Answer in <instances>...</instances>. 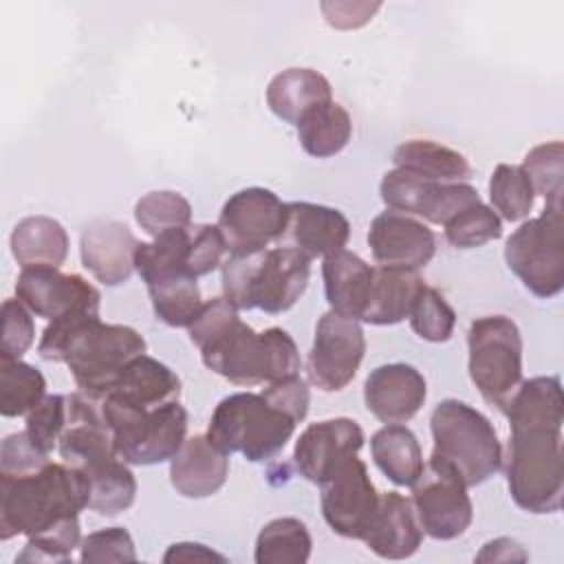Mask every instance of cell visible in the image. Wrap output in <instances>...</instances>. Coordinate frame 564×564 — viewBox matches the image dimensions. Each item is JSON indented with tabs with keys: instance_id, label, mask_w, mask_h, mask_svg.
<instances>
[{
	"instance_id": "6da1fadb",
	"label": "cell",
	"mask_w": 564,
	"mask_h": 564,
	"mask_svg": "<svg viewBox=\"0 0 564 564\" xmlns=\"http://www.w3.org/2000/svg\"><path fill=\"white\" fill-rule=\"evenodd\" d=\"M511 427L507 447V487L513 502L529 513H557L564 496L560 377L522 381L505 410Z\"/></svg>"
},
{
	"instance_id": "7a4b0ae2",
	"label": "cell",
	"mask_w": 564,
	"mask_h": 564,
	"mask_svg": "<svg viewBox=\"0 0 564 564\" xmlns=\"http://www.w3.org/2000/svg\"><path fill=\"white\" fill-rule=\"evenodd\" d=\"M187 333L203 364L234 386L251 388L300 375L293 337L278 326L256 333L225 297L203 302Z\"/></svg>"
},
{
	"instance_id": "3957f363",
	"label": "cell",
	"mask_w": 564,
	"mask_h": 564,
	"mask_svg": "<svg viewBox=\"0 0 564 564\" xmlns=\"http://www.w3.org/2000/svg\"><path fill=\"white\" fill-rule=\"evenodd\" d=\"M37 352L64 361L79 392L99 403L128 361L145 352V339L130 326L104 324L97 311H73L48 322Z\"/></svg>"
},
{
	"instance_id": "277c9868",
	"label": "cell",
	"mask_w": 564,
	"mask_h": 564,
	"mask_svg": "<svg viewBox=\"0 0 564 564\" xmlns=\"http://www.w3.org/2000/svg\"><path fill=\"white\" fill-rule=\"evenodd\" d=\"M90 487L82 471L48 460L44 467L0 476V538L35 535L64 518L88 509Z\"/></svg>"
},
{
	"instance_id": "5b68a950",
	"label": "cell",
	"mask_w": 564,
	"mask_h": 564,
	"mask_svg": "<svg viewBox=\"0 0 564 564\" xmlns=\"http://www.w3.org/2000/svg\"><path fill=\"white\" fill-rule=\"evenodd\" d=\"M220 269L223 297L234 308H260L278 315L289 311L306 291L311 258L293 249L271 247L256 253L229 256Z\"/></svg>"
},
{
	"instance_id": "8992f818",
	"label": "cell",
	"mask_w": 564,
	"mask_h": 564,
	"mask_svg": "<svg viewBox=\"0 0 564 564\" xmlns=\"http://www.w3.org/2000/svg\"><path fill=\"white\" fill-rule=\"evenodd\" d=\"M295 425L297 421L262 392H236L214 408L205 436L227 456L242 454L262 463L289 443Z\"/></svg>"
},
{
	"instance_id": "52a82bcc",
	"label": "cell",
	"mask_w": 564,
	"mask_h": 564,
	"mask_svg": "<svg viewBox=\"0 0 564 564\" xmlns=\"http://www.w3.org/2000/svg\"><path fill=\"white\" fill-rule=\"evenodd\" d=\"M432 456L447 463L460 480L476 487L502 467V445L491 421L458 399L441 401L430 419Z\"/></svg>"
},
{
	"instance_id": "ba28073f",
	"label": "cell",
	"mask_w": 564,
	"mask_h": 564,
	"mask_svg": "<svg viewBox=\"0 0 564 564\" xmlns=\"http://www.w3.org/2000/svg\"><path fill=\"white\" fill-rule=\"evenodd\" d=\"M117 456L128 465H159L170 460L187 434V410L178 403L134 408L112 399L99 401Z\"/></svg>"
},
{
	"instance_id": "9c48e42d",
	"label": "cell",
	"mask_w": 564,
	"mask_h": 564,
	"mask_svg": "<svg viewBox=\"0 0 564 564\" xmlns=\"http://www.w3.org/2000/svg\"><path fill=\"white\" fill-rule=\"evenodd\" d=\"M469 377L480 397L505 414L522 383V337L507 315H485L469 324Z\"/></svg>"
},
{
	"instance_id": "30bf717a",
	"label": "cell",
	"mask_w": 564,
	"mask_h": 564,
	"mask_svg": "<svg viewBox=\"0 0 564 564\" xmlns=\"http://www.w3.org/2000/svg\"><path fill=\"white\" fill-rule=\"evenodd\" d=\"M505 262L535 297H555L564 289L562 205H544L538 218L524 220L507 238Z\"/></svg>"
},
{
	"instance_id": "8fae6325",
	"label": "cell",
	"mask_w": 564,
	"mask_h": 564,
	"mask_svg": "<svg viewBox=\"0 0 564 564\" xmlns=\"http://www.w3.org/2000/svg\"><path fill=\"white\" fill-rule=\"evenodd\" d=\"M410 502L423 533L434 540H454L463 535L474 518L467 485L436 456H430V463L412 485Z\"/></svg>"
},
{
	"instance_id": "7c38bea8",
	"label": "cell",
	"mask_w": 564,
	"mask_h": 564,
	"mask_svg": "<svg viewBox=\"0 0 564 564\" xmlns=\"http://www.w3.org/2000/svg\"><path fill=\"white\" fill-rule=\"evenodd\" d=\"M319 487L326 524L341 538L361 540L377 511L379 494L357 452L339 458Z\"/></svg>"
},
{
	"instance_id": "4fadbf2b",
	"label": "cell",
	"mask_w": 564,
	"mask_h": 564,
	"mask_svg": "<svg viewBox=\"0 0 564 564\" xmlns=\"http://www.w3.org/2000/svg\"><path fill=\"white\" fill-rule=\"evenodd\" d=\"M286 203L264 187H245L227 198L218 216V229L229 256L269 249L284 229Z\"/></svg>"
},
{
	"instance_id": "5bb4252c",
	"label": "cell",
	"mask_w": 564,
	"mask_h": 564,
	"mask_svg": "<svg viewBox=\"0 0 564 564\" xmlns=\"http://www.w3.org/2000/svg\"><path fill=\"white\" fill-rule=\"evenodd\" d=\"M366 352L364 328L357 319L328 311L315 326L308 352V381L322 392L344 390L357 375Z\"/></svg>"
},
{
	"instance_id": "9a60e30c",
	"label": "cell",
	"mask_w": 564,
	"mask_h": 564,
	"mask_svg": "<svg viewBox=\"0 0 564 564\" xmlns=\"http://www.w3.org/2000/svg\"><path fill=\"white\" fill-rule=\"evenodd\" d=\"M379 194L388 209L425 218L434 225H445L458 212L480 203L476 187L469 183L430 181L399 167L383 174Z\"/></svg>"
},
{
	"instance_id": "2e32d148",
	"label": "cell",
	"mask_w": 564,
	"mask_h": 564,
	"mask_svg": "<svg viewBox=\"0 0 564 564\" xmlns=\"http://www.w3.org/2000/svg\"><path fill=\"white\" fill-rule=\"evenodd\" d=\"M15 297L37 317L48 322L73 311H97L99 291L77 273H62L55 267L22 269L15 282Z\"/></svg>"
},
{
	"instance_id": "e0dca14e",
	"label": "cell",
	"mask_w": 564,
	"mask_h": 564,
	"mask_svg": "<svg viewBox=\"0 0 564 564\" xmlns=\"http://www.w3.org/2000/svg\"><path fill=\"white\" fill-rule=\"evenodd\" d=\"M368 247L377 267L419 271L434 258L436 236L414 216L386 209L370 223Z\"/></svg>"
},
{
	"instance_id": "ac0fdd59",
	"label": "cell",
	"mask_w": 564,
	"mask_h": 564,
	"mask_svg": "<svg viewBox=\"0 0 564 564\" xmlns=\"http://www.w3.org/2000/svg\"><path fill=\"white\" fill-rule=\"evenodd\" d=\"M348 238L350 223L339 209L295 200L286 203V223L275 245L300 251L313 260L346 249Z\"/></svg>"
},
{
	"instance_id": "d6986e66",
	"label": "cell",
	"mask_w": 564,
	"mask_h": 564,
	"mask_svg": "<svg viewBox=\"0 0 564 564\" xmlns=\"http://www.w3.org/2000/svg\"><path fill=\"white\" fill-rule=\"evenodd\" d=\"M427 386L410 364H383L370 370L364 381V403L381 423H405L425 403Z\"/></svg>"
},
{
	"instance_id": "ffe728a7",
	"label": "cell",
	"mask_w": 564,
	"mask_h": 564,
	"mask_svg": "<svg viewBox=\"0 0 564 564\" xmlns=\"http://www.w3.org/2000/svg\"><path fill=\"white\" fill-rule=\"evenodd\" d=\"M364 445V430L348 416L311 423L295 441L293 460L297 471L319 485L339 458L359 452Z\"/></svg>"
},
{
	"instance_id": "44dd1931",
	"label": "cell",
	"mask_w": 564,
	"mask_h": 564,
	"mask_svg": "<svg viewBox=\"0 0 564 564\" xmlns=\"http://www.w3.org/2000/svg\"><path fill=\"white\" fill-rule=\"evenodd\" d=\"M139 240L128 225L117 220H95L84 227L79 238L82 264L93 278L108 286H119L134 271V251Z\"/></svg>"
},
{
	"instance_id": "7402d4cb",
	"label": "cell",
	"mask_w": 564,
	"mask_h": 564,
	"mask_svg": "<svg viewBox=\"0 0 564 564\" xmlns=\"http://www.w3.org/2000/svg\"><path fill=\"white\" fill-rule=\"evenodd\" d=\"M361 542L383 560H405L414 555L423 542V529L410 498L397 491L379 494L377 511Z\"/></svg>"
},
{
	"instance_id": "603a6c76",
	"label": "cell",
	"mask_w": 564,
	"mask_h": 564,
	"mask_svg": "<svg viewBox=\"0 0 564 564\" xmlns=\"http://www.w3.org/2000/svg\"><path fill=\"white\" fill-rule=\"evenodd\" d=\"M229 476V458L205 434L185 438L170 458V482L183 498H209Z\"/></svg>"
},
{
	"instance_id": "cb8c5ba5",
	"label": "cell",
	"mask_w": 564,
	"mask_h": 564,
	"mask_svg": "<svg viewBox=\"0 0 564 564\" xmlns=\"http://www.w3.org/2000/svg\"><path fill=\"white\" fill-rule=\"evenodd\" d=\"M178 375L150 355H139L121 370L104 399H112L134 408H159L178 401ZM101 399V401H104Z\"/></svg>"
},
{
	"instance_id": "d4e9b609",
	"label": "cell",
	"mask_w": 564,
	"mask_h": 564,
	"mask_svg": "<svg viewBox=\"0 0 564 564\" xmlns=\"http://www.w3.org/2000/svg\"><path fill=\"white\" fill-rule=\"evenodd\" d=\"M372 275L375 267H370L366 260L348 249L326 256L322 264V278L330 311L361 322L370 295Z\"/></svg>"
},
{
	"instance_id": "484cf974",
	"label": "cell",
	"mask_w": 564,
	"mask_h": 564,
	"mask_svg": "<svg viewBox=\"0 0 564 564\" xmlns=\"http://www.w3.org/2000/svg\"><path fill=\"white\" fill-rule=\"evenodd\" d=\"M330 99V82L313 68H286L278 73L267 86V106L278 119L291 126H295L300 117L313 106Z\"/></svg>"
},
{
	"instance_id": "4316f807",
	"label": "cell",
	"mask_w": 564,
	"mask_h": 564,
	"mask_svg": "<svg viewBox=\"0 0 564 564\" xmlns=\"http://www.w3.org/2000/svg\"><path fill=\"white\" fill-rule=\"evenodd\" d=\"M425 286L419 271H401L375 267L368 304L361 322L375 326L399 324L410 315V308Z\"/></svg>"
},
{
	"instance_id": "83f0119b",
	"label": "cell",
	"mask_w": 564,
	"mask_h": 564,
	"mask_svg": "<svg viewBox=\"0 0 564 564\" xmlns=\"http://www.w3.org/2000/svg\"><path fill=\"white\" fill-rule=\"evenodd\" d=\"M11 253L22 269L55 267L59 269L68 256V234L51 216L22 218L11 231Z\"/></svg>"
},
{
	"instance_id": "f1b7e54d",
	"label": "cell",
	"mask_w": 564,
	"mask_h": 564,
	"mask_svg": "<svg viewBox=\"0 0 564 564\" xmlns=\"http://www.w3.org/2000/svg\"><path fill=\"white\" fill-rule=\"evenodd\" d=\"M370 454L383 476L399 487H412L425 467L419 438L401 423L377 430L370 438Z\"/></svg>"
},
{
	"instance_id": "f546056e",
	"label": "cell",
	"mask_w": 564,
	"mask_h": 564,
	"mask_svg": "<svg viewBox=\"0 0 564 564\" xmlns=\"http://www.w3.org/2000/svg\"><path fill=\"white\" fill-rule=\"evenodd\" d=\"M392 161L399 170L441 183H467L471 165L458 150L430 139H410L397 145Z\"/></svg>"
},
{
	"instance_id": "4dcf8cb0",
	"label": "cell",
	"mask_w": 564,
	"mask_h": 564,
	"mask_svg": "<svg viewBox=\"0 0 564 564\" xmlns=\"http://www.w3.org/2000/svg\"><path fill=\"white\" fill-rule=\"evenodd\" d=\"M297 141L306 154L315 159H328L339 154L352 134V121L348 110L337 101H324L313 106L295 123Z\"/></svg>"
},
{
	"instance_id": "1f68e13d",
	"label": "cell",
	"mask_w": 564,
	"mask_h": 564,
	"mask_svg": "<svg viewBox=\"0 0 564 564\" xmlns=\"http://www.w3.org/2000/svg\"><path fill=\"white\" fill-rule=\"evenodd\" d=\"M313 540L306 524L297 518H275L256 538L253 560L258 564H304L311 557Z\"/></svg>"
},
{
	"instance_id": "d6a6232c",
	"label": "cell",
	"mask_w": 564,
	"mask_h": 564,
	"mask_svg": "<svg viewBox=\"0 0 564 564\" xmlns=\"http://www.w3.org/2000/svg\"><path fill=\"white\" fill-rule=\"evenodd\" d=\"M46 397L44 375L22 359H0V412L26 416Z\"/></svg>"
},
{
	"instance_id": "836d02e7",
	"label": "cell",
	"mask_w": 564,
	"mask_h": 564,
	"mask_svg": "<svg viewBox=\"0 0 564 564\" xmlns=\"http://www.w3.org/2000/svg\"><path fill=\"white\" fill-rule=\"evenodd\" d=\"M198 278L183 275L148 286L154 315L174 328H187L203 306Z\"/></svg>"
},
{
	"instance_id": "e575fe53",
	"label": "cell",
	"mask_w": 564,
	"mask_h": 564,
	"mask_svg": "<svg viewBox=\"0 0 564 564\" xmlns=\"http://www.w3.org/2000/svg\"><path fill=\"white\" fill-rule=\"evenodd\" d=\"M489 198L491 209L500 218L518 223L529 216L535 200V192L520 165L500 163L489 178Z\"/></svg>"
},
{
	"instance_id": "d590c367",
	"label": "cell",
	"mask_w": 564,
	"mask_h": 564,
	"mask_svg": "<svg viewBox=\"0 0 564 564\" xmlns=\"http://www.w3.org/2000/svg\"><path fill=\"white\" fill-rule=\"evenodd\" d=\"M137 225L152 238L192 225V205L189 200L172 189H159L141 196L134 205Z\"/></svg>"
},
{
	"instance_id": "8d00e7d4",
	"label": "cell",
	"mask_w": 564,
	"mask_h": 564,
	"mask_svg": "<svg viewBox=\"0 0 564 564\" xmlns=\"http://www.w3.org/2000/svg\"><path fill=\"white\" fill-rule=\"evenodd\" d=\"M531 181L535 194L546 205H562V181H564V148L562 141H549L531 148L520 165Z\"/></svg>"
},
{
	"instance_id": "74e56055",
	"label": "cell",
	"mask_w": 564,
	"mask_h": 564,
	"mask_svg": "<svg viewBox=\"0 0 564 564\" xmlns=\"http://www.w3.org/2000/svg\"><path fill=\"white\" fill-rule=\"evenodd\" d=\"M443 227L447 242L456 249H476L502 236V218L482 200L458 212Z\"/></svg>"
},
{
	"instance_id": "f35d334b",
	"label": "cell",
	"mask_w": 564,
	"mask_h": 564,
	"mask_svg": "<svg viewBox=\"0 0 564 564\" xmlns=\"http://www.w3.org/2000/svg\"><path fill=\"white\" fill-rule=\"evenodd\" d=\"M82 544V531L77 516L64 518L53 527L29 535L22 553L15 562H68L73 551Z\"/></svg>"
},
{
	"instance_id": "ab89813d",
	"label": "cell",
	"mask_w": 564,
	"mask_h": 564,
	"mask_svg": "<svg viewBox=\"0 0 564 564\" xmlns=\"http://www.w3.org/2000/svg\"><path fill=\"white\" fill-rule=\"evenodd\" d=\"M410 326L425 341H447L456 326V313L447 300L432 286H423L410 308Z\"/></svg>"
},
{
	"instance_id": "60d3db41",
	"label": "cell",
	"mask_w": 564,
	"mask_h": 564,
	"mask_svg": "<svg viewBox=\"0 0 564 564\" xmlns=\"http://www.w3.org/2000/svg\"><path fill=\"white\" fill-rule=\"evenodd\" d=\"M64 423H66V394H46L26 414L24 432L42 452L51 454L57 447Z\"/></svg>"
},
{
	"instance_id": "b9f144b4",
	"label": "cell",
	"mask_w": 564,
	"mask_h": 564,
	"mask_svg": "<svg viewBox=\"0 0 564 564\" xmlns=\"http://www.w3.org/2000/svg\"><path fill=\"white\" fill-rule=\"evenodd\" d=\"M82 562H134L137 551L132 535L123 527H108L88 533L79 544Z\"/></svg>"
},
{
	"instance_id": "7bdbcfd3",
	"label": "cell",
	"mask_w": 564,
	"mask_h": 564,
	"mask_svg": "<svg viewBox=\"0 0 564 564\" xmlns=\"http://www.w3.org/2000/svg\"><path fill=\"white\" fill-rule=\"evenodd\" d=\"M35 326L31 311L15 297L2 302V348L0 359H20L33 344Z\"/></svg>"
},
{
	"instance_id": "ee69618b",
	"label": "cell",
	"mask_w": 564,
	"mask_h": 564,
	"mask_svg": "<svg viewBox=\"0 0 564 564\" xmlns=\"http://www.w3.org/2000/svg\"><path fill=\"white\" fill-rule=\"evenodd\" d=\"M227 253L225 238L218 225H192L189 238V271L200 278L223 267Z\"/></svg>"
},
{
	"instance_id": "f6af8a7d",
	"label": "cell",
	"mask_w": 564,
	"mask_h": 564,
	"mask_svg": "<svg viewBox=\"0 0 564 564\" xmlns=\"http://www.w3.org/2000/svg\"><path fill=\"white\" fill-rule=\"evenodd\" d=\"M48 454L42 452L26 432L9 434L0 447V476L31 474L48 463Z\"/></svg>"
},
{
	"instance_id": "bcb514c9",
	"label": "cell",
	"mask_w": 564,
	"mask_h": 564,
	"mask_svg": "<svg viewBox=\"0 0 564 564\" xmlns=\"http://www.w3.org/2000/svg\"><path fill=\"white\" fill-rule=\"evenodd\" d=\"M262 394L271 403L282 408L286 414H291L297 423L306 419L311 394H308V383L300 375H293V377L267 383Z\"/></svg>"
},
{
	"instance_id": "7dc6e473",
	"label": "cell",
	"mask_w": 564,
	"mask_h": 564,
	"mask_svg": "<svg viewBox=\"0 0 564 564\" xmlns=\"http://www.w3.org/2000/svg\"><path fill=\"white\" fill-rule=\"evenodd\" d=\"M163 562H227V557L198 542H176L165 551Z\"/></svg>"
},
{
	"instance_id": "c3c4849f",
	"label": "cell",
	"mask_w": 564,
	"mask_h": 564,
	"mask_svg": "<svg viewBox=\"0 0 564 564\" xmlns=\"http://www.w3.org/2000/svg\"><path fill=\"white\" fill-rule=\"evenodd\" d=\"M478 562H524L527 553L522 544H518L511 538H496L482 546V551L476 555Z\"/></svg>"
}]
</instances>
